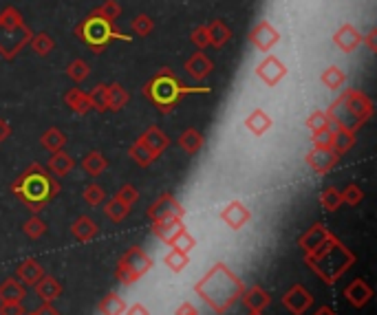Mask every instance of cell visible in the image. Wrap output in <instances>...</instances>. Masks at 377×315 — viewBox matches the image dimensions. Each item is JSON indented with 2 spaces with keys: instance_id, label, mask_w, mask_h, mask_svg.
<instances>
[{
  "instance_id": "cell-28",
  "label": "cell",
  "mask_w": 377,
  "mask_h": 315,
  "mask_svg": "<svg viewBox=\"0 0 377 315\" xmlns=\"http://www.w3.org/2000/svg\"><path fill=\"white\" fill-rule=\"evenodd\" d=\"M24 296H27L24 285L16 278H7L5 282H0V302H22Z\"/></svg>"
},
{
  "instance_id": "cell-18",
  "label": "cell",
  "mask_w": 377,
  "mask_h": 315,
  "mask_svg": "<svg viewBox=\"0 0 377 315\" xmlns=\"http://www.w3.org/2000/svg\"><path fill=\"white\" fill-rule=\"evenodd\" d=\"M44 276V269H42V264L38 260H33V258H24L20 264H18V269H16V280L22 282L24 287L27 285H35L40 280V278Z\"/></svg>"
},
{
  "instance_id": "cell-32",
  "label": "cell",
  "mask_w": 377,
  "mask_h": 315,
  "mask_svg": "<svg viewBox=\"0 0 377 315\" xmlns=\"http://www.w3.org/2000/svg\"><path fill=\"white\" fill-rule=\"evenodd\" d=\"M106 97H108V111L113 113H119L121 108L128 104V93L117 82H113L111 87H106Z\"/></svg>"
},
{
  "instance_id": "cell-24",
  "label": "cell",
  "mask_w": 377,
  "mask_h": 315,
  "mask_svg": "<svg viewBox=\"0 0 377 315\" xmlns=\"http://www.w3.org/2000/svg\"><path fill=\"white\" fill-rule=\"evenodd\" d=\"M64 102H67V106L71 108V111L78 113V115H87L89 111H93V108H91V100H89V93H84L78 87L67 91Z\"/></svg>"
},
{
  "instance_id": "cell-4",
  "label": "cell",
  "mask_w": 377,
  "mask_h": 315,
  "mask_svg": "<svg viewBox=\"0 0 377 315\" xmlns=\"http://www.w3.org/2000/svg\"><path fill=\"white\" fill-rule=\"evenodd\" d=\"M305 260L326 285H333L351 269V264L356 262V256L349 251L347 245H342V242L331 234L320 247L305 253Z\"/></svg>"
},
{
  "instance_id": "cell-42",
  "label": "cell",
  "mask_w": 377,
  "mask_h": 315,
  "mask_svg": "<svg viewBox=\"0 0 377 315\" xmlns=\"http://www.w3.org/2000/svg\"><path fill=\"white\" fill-rule=\"evenodd\" d=\"M67 75L76 82V84H82L84 80H87L89 75H91V66L84 62V60H73V62L67 66Z\"/></svg>"
},
{
  "instance_id": "cell-35",
  "label": "cell",
  "mask_w": 377,
  "mask_h": 315,
  "mask_svg": "<svg viewBox=\"0 0 377 315\" xmlns=\"http://www.w3.org/2000/svg\"><path fill=\"white\" fill-rule=\"evenodd\" d=\"M128 154H130V159L135 161L137 165H141V168H148L157 156L152 154V150L148 148V145H146L141 139H137L135 143L130 145V150H128Z\"/></svg>"
},
{
  "instance_id": "cell-41",
  "label": "cell",
  "mask_w": 377,
  "mask_h": 315,
  "mask_svg": "<svg viewBox=\"0 0 377 315\" xmlns=\"http://www.w3.org/2000/svg\"><path fill=\"white\" fill-rule=\"evenodd\" d=\"M29 44H31V48L38 55H49L53 51V46H55V42H53V38L49 35L46 31H40V33H33L31 35V40H29Z\"/></svg>"
},
{
  "instance_id": "cell-43",
  "label": "cell",
  "mask_w": 377,
  "mask_h": 315,
  "mask_svg": "<svg viewBox=\"0 0 377 315\" xmlns=\"http://www.w3.org/2000/svg\"><path fill=\"white\" fill-rule=\"evenodd\" d=\"M91 108L97 113H106L108 111V97H106V84H97V87L89 93Z\"/></svg>"
},
{
  "instance_id": "cell-9",
  "label": "cell",
  "mask_w": 377,
  "mask_h": 315,
  "mask_svg": "<svg viewBox=\"0 0 377 315\" xmlns=\"http://www.w3.org/2000/svg\"><path fill=\"white\" fill-rule=\"evenodd\" d=\"M186 210L173 194H161L150 208H148V218L152 223H159V221H184Z\"/></svg>"
},
{
  "instance_id": "cell-16",
  "label": "cell",
  "mask_w": 377,
  "mask_h": 315,
  "mask_svg": "<svg viewBox=\"0 0 377 315\" xmlns=\"http://www.w3.org/2000/svg\"><path fill=\"white\" fill-rule=\"evenodd\" d=\"M331 236V232L326 229L322 223H315V225H311L305 234L300 236V240H298V245H300V249L305 251V253H309V251H313L315 247H320L322 242Z\"/></svg>"
},
{
  "instance_id": "cell-8",
  "label": "cell",
  "mask_w": 377,
  "mask_h": 315,
  "mask_svg": "<svg viewBox=\"0 0 377 315\" xmlns=\"http://www.w3.org/2000/svg\"><path fill=\"white\" fill-rule=\"evenodd\" d=\"M337 100L344 104L349 117L353 119V124L358 128L362 124H367V121L371 119V115H373V102L362 91H358V89H347L342 95L337 97Z\"/></svg>"
},
{
  "instance_id": "cell-58",
  "label": "cell",
  "mask_w": 377,
  "mask_h": 315,
  "mask_svg": "<svg viewBox=\"0 0 377 315\" xmlns=\"http://www.w3.org/2000/svg\"><path fill=\"white\" fill-rule=\"evenodd\" d=\"M126 315H150V311L146 309L143 305H132V307H126L124 311Z\"/></svg>"
},
{
  "instance_id": "cell-11",
  "label": "cell",
  "mask_w": 377,
  "mask_h": 315,
  "mask_svg": "<svg viewBox=\"0 0 377 315\" xmlns=\"http://www.w3.org/2000/svg\"><path fill=\"white\" fill-rule=\"evenodd\" d=\"M285 75H287V66L276 55H267L256 66V78L263 84H267V87H276V84H281L285 80Z\"/></svg>"
},
{
  "instance_id": "cell-59",
  "label": "cell",
  "mask_w": 377,
  "mask_h": 315,
  "mask_svg": "<svg viewBox=\"0 0 377 315\" xmlns=\"http://www.w3.org/2000/svg\"><path fill=\"white\" fill-rule=\"evenodd\" d=\"M35 315H60L58 309L51 307V302H42V307L35 311Z\"/></svg>"
},
{
  "instance_id": "cell-61",
  "label": "cell",
  "mask_w": 377,
  "mask_h": 315,
  "mask_svg": "<svg viewBox=\"0 0 377 315\" xmlns=\"http://www.w3.org/2000/svg\"><path fill=\"white\" fill-rule=\"evenodd\" d=\"M249 315H263L261 311H249Z\"/></svg>"
},
{
  "instance_id": "cell-52",
  "label": "cell",
  "mask_w": 377,
  "mask_h": 315,
  "mask_svg": "<svg viewBox=\"0 0 377 315\" xmlns=\"http://www.w3.org/2000/svg\"><path fill=\"white\" fill-rule=\"evenodd\" d=\"M117 199L121 201V203H126L128 208H132L137 201H139V192H137V188L135 186H124L119 192H117Z\"/></svg>"
},
{
  "instance_id": "cell-13",
  "label": "cell",
  "mask_w": 377,
  "mask_h": 315,
  "mask_svg": "<svg viewBox=\"0 0 377 315\" xmlns=\"http://www.w3.org/2000/svg\"><path fill=\"white\" fill-rule=\"evenodd\" d=\"M221 221L229 229L238 232V229H243L252 221V212L245 208V203H243V201H229L223 208V212H221Z\"/></svg>"
},
{
  "instance_id": "cell-38",
  "label": "cell",
  "mask_w": 377,
  "mask_h": 315,
  "mask_svg": "<svg viewBox=\"0 0 377 315\" xmlns=\"http://www.w3.org/2000/svg\"><path fill=\"white\" fill-rule=\"evenodd\" d=\"M126 311V302L119 294H108L102 302H100V313L102 315H124Z\"/></svg>"
},
{
  "instance_id": "cell-60",
  "label": "cell",
  "mask_w": 377,
  "mask_h": 315,
  "mask_svg": "<svg viewBox=\"0 0 377 315\" xmlns=\"http://www.w3.org/2000/svg\"><path fill=\"white\" fill-rule=\"evenodd\" d=\"M315 315H335V311L331 307H320L318 311H315Z\"/></svg>"
},
{
  "instance_id": "cell-34",
  "label": "cell",
  "mask_w": 377,
  "mask_h": 315,
  "mask_svg": "<svg viewBox=\"0 0 377 315\" xmlns=\"http://www.w3.org/2000/svg\"><path fill=\"white\" fill-rule=\"evenodd\" d=\"M40 143H42V148H46L49 152H58V150H64V145H67V135L60 128H49L44 135L40 137Z\"/></svg>"
},
{
  "instance_id": "cell-54",
  "label": "cell",
  "mask_w": 377,
  "mask_h": 315,
  "mask_svg": "<svg viewBox=\"0 0 377 315\" xmlns=\"http://www.w3.org/2000/svg\"><path fill=\"white\" fill-rule=\"evenodd\" d=\"M0 315H24L22 302H0Z\"/></svg>"
},
{
  "instance_id": "cell-53",
  "label": "cell",
  "mask_w": 377,
  "mask_h": 315,
  "mask_svg": "<svg viewBox=\"0 0 377 315\" xmlns=\"http://www.w3.org/2000/svg\"><path fill=\"white\" fill-rule=\"evenodd\" d=\"M190 40H192V44H194V46L199 48V51H203V48L210 44V38H208V29H205V27H197V29L192 31Z\"/></svg>"
},
{
  "instance_id": "cell-33",
  "label": "cell",
  "mask_w": 377,
  "mask_h": 315,
  "mask_svg": "<svg viewBox=\"0 0 377 315\" xmlns=\"http://www.w3.org/2000/svg\"><path fill=\"white\" fill-rule=\"evenodd\" d=\"M356 145V132L353 130H347V128H340L333 132V152L337 156L347 154L351 148Z\"/></svg>"
},
{
  "instance_id": "cell-44",
  "label": "cell",
  "mask_w": 377,
  "mask_h": 315,
  "mask_svg": "<svg viewBox=\"0 0 377 315\" xmlns=\"http://www.w3.org/2000/svg\"><path fill=\"white\" fill-rule=\"evenodd\" d=\"M95 14L106 18V20H111V22H115L121 16V5L117 3V0H104V3L95 9Z\"/></svg>"
},
{
  "instance_id": "cell-3",
  "label": "cell",
  "mask_w": 377,
  "mask_h": 315,
  "mask_svg": "<svg viewBox=\"0 0 377 315\" xmlns=\"http://www.w3.org/2000/svg\"><path fill=\"white\" fill-rule=\"evenodd\" d=\"M199 93L208 95L210 89L208 87H186L170 66H164L157 71L152 80L146 82V87H143V97H148L164 115L173 113L175 106L184 100L186 95H199Z\"/></svg>"
},
{
  "instance_id": "cell-56",
  "label": "cell",
  "mask_w": 377,
  "mask_h": 315,
  "mask_svg": "<svg viewBox=\"0 0 377 315\" xmlns=\"http://www.w3.org/2000/svg\"><path fill=\"white\" fill-rule=\"evenodd\" d=\"M362 42H367L369 51H371V53H375V51H377V29H371L367 38H362Z\"/></svg>"
},
{
  "instance_id": "cell-49",
  "label": "cell",
  "mask_w": 377,
  "mask_h": 315,
  "mask_svg": "<svg viewBox=\"0 0 377 315\" xmlns=\"http://www.w3.org/2000/svg\"><path fill=\"white\" fill-rule=\"evenodd\" d=\"M106 199V192L100 188V186H89L87 190H84V201H87L91 208H97V205H102Z\"/></svg>"
},
{
  "instance_id": "cell-20",
  "label": "cell",
  "mask_w": 377,
  "mask_h": 315,
  "mask_svg": "<svg viewBox=\"0 0 377 315\" xmlns=\"http://www.w3.org/2000/svg\"><path fill=\"white\" fill-rule=\"evenodd\" d=\"M272 126H274V119L267 115L263 108H254V111L245 117V128L256 137H263L267 130H272Z\"/></svg>"
},
{
  "instance_id": "cell-23",
  "label": "cell",
  "mask_w": 377,
  "mask_h": 315,
  "mask_svg": "<svg viewBox=\"0 0 377 315\" xmlns=\"http://www.w3.org/2000/svg\"><path fill=\"white\" fill-rule=\"evenodd\" d=\"M33 287H35V294H38V298L42 302H53V300L60 298V294H62V285H60L55 278L46 276V273Z\"/></svg>"
},
{
  "instance_id": "cell-50",
  "label": "cell",
  "mask_w": 377,
  "mask_h": 315,
  "mask_svg": "<svg viewBox=\"0 0 377 315\" xmlns=\"http://www.w3.org/2000/svg\"><path fill=\"white\" fill-rule=\"evenodd\" d=\"M194 245H197V240H194V236L188 232V229H184L177 238H175V242H173V247L175 249H181V251H186V253H190L192 249H194Z\"/></svg>"
},
{
  "instance_id": "cell-19",
  "label": "cell",
  "mask_w": 377,
  "mask_h": 315,
  "mask_svg": "<svg viewBox=\"0 0 377 315\" xmlns=\"http://www.w3.org/2000/svg\"><path fill=\"white\" fill-rule=\"evenodd\" d=\"M186 225L184 221H159V223H152V234L159 238L161 242H166L168 247H173L175 238L184 232Z\"/></svg>"
},
{
  "instance_id": "cell-45",
  "label": "cell",
  "mask_w": 377,
  "mask_h": 315,
  "mask_svg": "<svg viewBox=\"0 0 377 315\" xmlns=\"http://www.w3.org/2000/svg\"><path fill=\"white\" fill-rule=\"evenodd\" d=\"M311 143H313V148L331 150L333 152V132L329 128L318 130V132H311Z\"/></svg>"
},
{
  "instance_id": "cell-47",
  "label": "cell",
  "mask_w": 377,
  "mask_h": 315,
  "mask_svg": "<svg viewBox=\"0 0 377 315\" xmlns=\"http://www.w3.org/2000/svg\"><path fill=\"white\" fill-rule=\"evenodd\" d=\"M132 31H135V35H141V38H148V35L155 31V20L146 14H139L135 20H132Z\"/></svg>"
},
{
  "instance_id": "cell-6",
  "label": "cell",
  "mask_w": 377,
  "mask_h": 315,
  "mask_svg": "<svg viewBox=\"0 0 377 315\" xmlns=\"http://www.w3.org/2000/svg\"><path fill=\"white\" fill-rule=\"evenodd\" d=\"M76 35L87 44L91 51L102 53L104 48L111 44L113 40H121V42H130V35H124L121 31L115 29V24L111 20H106L102 16H97L95 11L84 18L78 27H76Z\"/></svg>"
},
{
  "instance_id": "cell-17",
  "label": "cell",
  "mask_w": 377,
  "mask_h": 315,
  "mask_svg": "<svg viewBox=\"0 0 377 315\" xmlns=\"http://www.w3.org/2000/svg\"><path fill=\"white\" fill-rule=\"evenodd\" d=\"M186 71H188V75L192 80H205L212 73V60L205 55L203 51H197V53H192L188 57V62H186Z\"/></svg>"
},
{
  "instance_id": "cell-30",
  "label": "cell",
  "mask_w": 377,
  "mask_h": 315,
  "mask_svg": "<svg viewBox=\"0 0 377 315\" xmlns=\"http://www.w3.org/2000/svg\"><path fill=\"white\" fill-rule=\"evenodd\" d=\"M46 170L51 172L53 177H67L71 170H73V159L71 154H67L64 150H58L51 154V159H49V165Z\"/></svg>"
},
{
  "instance_id": "cell-5",
  "label": "cell",
  "mask_w": 377,
  "mask_h": 315,
  "mask_svg": "<svg viewBox=\"0 0 377 315\" xmlns=\"http://www.w3.org/2000/svg\"><path fill=\"white\" fill-rule=\"evenodd\" d=\"M33 31L24 24L16 7H7L0 14V55L14 60L24 46L29 44Z\"/></svg>"
},
{
  "instance_id": "cell-29",
  "label": "cell",
  "mask_w": 377,
  "mask_h": 315,
  "mask_svg": "<svg viewBox=\"0 0 377 315\" xmlns=\"http://www.w3.org/2000/svg\"><path fill=\"white\" fill-rule=\"evenodd\" d=\"M208 38H210V44L221 48L229 42V38H232V31H229V27L223 22V20H212L208 27Z\"/></svg>"
},
{
  "instance_id": "cell-55",
  "label": "cell",
  "mask_w": 377,
  "mask_h": 315,
  "mask_svg": "<svg viewBox=\"0 0 377 315\" xmlns=\"http://www.w3.org/2000/svg\"><path fill=\"white\" fill-rule=\"evenodd\" d=\"M175 315H201V313L197 311V307L190 305V302H184V305L177 307V313Z\"/></svg>"
},
{
  "instance_id": "cell-25",
  "label": "cell",
  "mask_w": 377,
  "mask_h": 315,
  "mask_svg": "<svg viewBox=\"0 0 377 315\" xmlns=\"http://www.w3.org/2000/svg\"><path fill=\"white\" fill-rule=\"evenodd\" d=\"M139 139H141L146 145H148V148L152 150V154H155V156H159V154L168 148V143H170V139H168L166 132H164V130H159L157 126H150V128L146 130Z\"/></svg>"
},
{
  "instance_id": "cell-40",
  "label": "cell",
  "mask_w": 377,
  "mask_h": 315,
  "mask_svg": "<svg viewBox=\"0 0 377 315\" xmlns=\"http://www.w3.org/2000/svg\"><path fill=\"white\" fill-rule=\"evenodd\" d=\"M320 205L326 212H337L342 208V192L337 188H324L320 192Z\"/></svg>"
},
{
  "instance_id": "cell-7",
  "label": "cell",
  "mask_w": 377,
  "mask_h": 315,
  "mask_svg": "<svg viewBox=\"0 0 377 315\" xmlns=\"http://www.w3.org/2000/svg\"><path fill=\"white\" fill-rule=\"evenodd\" d=\"M152 269V258L146 253L141 247H130L124 256L119 258L117 262V280L124 285V287H130L135 285L139 278H143Z\"/></svg>"
},
{
  "instance_id": "cell-31",
  "label": "cell",
  "mask_w": 377,
  "mask_h": 315,
  "mask_svg": "<svg viewBox=\"0 0 377 315\" xmlns=\"http://www.w3.org/2000/svg\"><path fill=\"white\" fill-rule=\"evenodd\" d=\"M320 82H322L329 91H340V89H342L344 84H347V73H344L342 69H340V66L331 64V66H326V69L322 71Z\"/></svg>"
},
{
  "instance_id": "cell-51",
  "label": "cell",
  "mask_w": 377,
  "mask_h": 315,
  "mask_svg": "<svg viewBox=\"0 0 377 315\" xmlns=\"http://www.w3.org/2000/svg\"><path fill=\"white\" fill-rule=\"evenodd\" d=\"M307 128L311 132H318V130H324L326 128V113L324 111H313L309 117H307Z\"/></svg>"
},
{
  "instance_id": "cell-22",
  "label": "cell",
  "mask_w": 377,
  "mask_h": 315,
  "mask_svg": "<svg viewBox=\"0 0 377 315\" xmlns=\"http://www.w3.org/2000/svg\"><path fill=\"white\" fill-rule=\"evenodd\" d=\"M344 298L351 302V305H353V307H364V305H367V302L373 298V289L367 285V282H364V280H353V282H351L347 289H344Z\"/></svg>"
},
{
  "instance_id": "cell-2",
  "label": "cell",
  "mask_w": 377,
  "mask_h": 315,
  "mask_svg": "<svg viewBox=\"0 0 377 315\" xmlns=\"http://www.w3.org/2000/svg\"><path fill=\"white\" fill-rule=\"evenodd\" d=\"M11 192H14L16 199L27 205L33 214H38L60 194V183L46 168L31 163L14 183H11Z\"/></svg>"
},
{
  "instance_id": "cell-15",
  "label": "cell",
  "mask_w": 377,
  "mask_h": 315,
  "mask_svg": "<svg viewBox=\"0 0 377 315\" xmlns=\"http://www.w3.org/2000/svg\"><path fill=\"white\" fill-rule=\"evenodd\" d=\"M362 38L364 35L353 27L351 22H347V24H342L335 33H333V44L340 48L342 53H353L356 48L362 44Z\"/></svg>"
},
{
  "instance_id": "cell-39",
  "label": "cell",
  "mask_w": 377,
  "mask_h": 315,
  "mask_svg": "<svg viewBox=\"0 0 377 315\" xmlns=\"http://www.w3.org/2000/svg\"><path fill=\"white\" fill-rule=\"evenodd\" d=\"M128 212H130V208L126 203H121L117 197L106 201V205H104V214H106L108 221H113V223H121L128 216Z\"/></svg>"
},
{
  "instance_id": "cell-62",
  "label": "cell",
  "mask_w": 377,
  "mask_h": 315,
  "mask_svg": "<svg viewBox=\"0 0 377 315\" xmlns=\"http://www.w3.org/2000/svg\"><path fill=\"white\" fill-rule=\"evenodd\" d=\"M24 315H35V313H24Z\"/></svg>"
},
{
  "instance_id": "cell-14",
  "label": "cell",
  "mask_w": 377,
  "mask_h": 315,
  "mask_svg": "<svg viewBox=\"0 0 377 315\" xmlns=\"http://www.w3.org/2000/svg\"><path fill=\"white\" fill-rule=\"evenodd\" d=\"M307 165L313 170L315 174H329L331 170L337 165L340 156L331 150H320V148H311L305 156Z\"/></svg>"
},
{
  "instance_id": "cell-46",
  "label": "cell",
  "mask_w": 377,
  "mask_h": 315,
  "mask_svg": "<svg viewBox=\"0 0 377 315\" xmlns=\"http://www.w3.org/2000/svg\"><path fill=\"white\" fill-rule=\"evenodd\" d=\"M22 229H24V234H27L29 238L35 240V238H40V236L46 232V223L42 221V218H40L38 214H33V216L29 218V221L22 225Z\"/></svg>"
},
{
  "instance_id": "cell-12",
  "label": "cell",
  "mask_w": 377,
  "mask_h": 315,
  "mask_svg": "<svg viewBox=\"0 0 377 315\" xmlns=\"http://www.w3.org/2000/svg\"><path fill=\"white\" fill-rule=\"evenodd\" d=\"M283 305H285V309L289 313L305 315L307 309H311V305H313V296L302 285H296V287H291L287 294L283 296Z\"/></svg>"
},
{
  "instance_id": "cell-37",
  "label": "cell",
  "mask_w": 377,
  "mask_h": 315,
  "mask_svg": "<svg viewBox=\"0 0 377 315\" xmlns=\"http://www.w3.org/2000/svg\"><path fill=\"white\" fill-rule=\"evenodd\" d=\"M164 264L168 267L170 271H175V273H181L186 269V267L190 264V256L186 251H181V249H170L166 256H164Z\"/></svg>"
},
{
  "instance_id": "cell-1",
  "label": "cell",
  "mask_w": 377,
  "mask_h": 315,
  "mask_svg": "<svg viewBox=\"0 0 377 315\" xmlns=\"http://www.w3.org/2000/svg\"><path fill=\"white\" fill-rule=\"evenodd\" d=\"M243 291H245V282L225 262L212 264V269L194 285V294L201 296L205 305L218 315L227 313L229 307L240 300Z\"/></svg>"
},
{
  "instance_id": "cell-26",
  "label": "cell",
  "mask_w": 377,
  "mask_h": 315,
  "mask_svg": "<svg viewBox=\"0 0 377 315\" xmlns=\"http://www.w3.org/2000/svg\"><path fill=\"white\" fill-rule=\"evenodd\" d=\"M71 232H73V236H76L80 242H91L97 236V232H100V227H97V223L91 221L89 216H80L78 221L73 223Z\"/></svg>"
},
{
  "instance_id": "cell-27",
  "label": "cell",
  "mask_w": 377,
  "mask_h": 315,
  "mask_svg": "<svg viewBox=\"0 0 377 315\" xmlns=\"http://www.w3.org/2000/svg\"><path fill=\"white\" fill-rule=\"evenodd\" d=\"M205 145V137L197 128H188L186 132H181L179 137V148L184 150L186 154H197Z\"/></svg>"
},
{
  "instance_id": "cell-36",
  "label": "cell",
  "mask_w": 377,
  "mask_h": 315,
  "mask_svg": "<svg viewBox=\"0 0 377 315\" xmlns=\"http://www.w3.org/2000/svg\"><path fill=\"white\" fill-rule=\"evenodd\" d=\"M108 161L104 159V154L102 152H89L87 156H84V161H82V168H84V172H87L89 177H100L104 170H106Z\"/></svg>"
},
{
  "instance_id": "cell-57",
  "label": "cell",
  "mask_w": 377,
  "mask_h": 315,
  "mask_svg": "<svg viewBox=\"0 0 377 315\" xmlns=\"http://www.w3.org/2000/svg\"><path fill=\"white\" fill-rule=\"evenodd\" d=\"M11 137V126L7 119H0V143Z\"/></svg>"
},
{
  "instance_id": "cell-10",
  "label": "cell",
  "mask_w": 377,
  "mask_h": 315,
  "mask_svg": "<svg viewBox=\"0 0 377 315\" xmlns=\"http://www.w3.org/2000/svg\"><path fill=\"white\" fill-rule=\"evenodd\" d=\"M278 42H281V33H278V29L270 20H261L249 33V44L256 46L263 53L272 51V46H276Z\"/></svg>"
},
{
  "instance_id": "cell-48",
  "label": "cell",
  "mask_w": 377,
  "mask_h": 315,
  "mask_svg": "<svg viewBox=\"0 0 377 315\" xmlns=\"http://www.w3.org/2000/svg\"><path fill=\"white\" fill-rule=\"evenodd\" d=\"M364 201V192H362V188L360 186H356V183H351V186H347L344 190H342V203H347V205H360Z\"/></svg>"
},
{
  "instance_id": "cell-21",
  "label": "cell",
  "mask_w": 377,
  "mask_h": 315,
  "mask_svg": "<svg viewBox=\"0 0 377 315\" xmlns=\"http://www.w3.org/2000/svg\"><path fill=\"white\" fill-rule=\"evenodd\" d=\"M240 300L245 302V307L249 309V311H265L267 307H270V302H272V298H270V294L263 289V287H249V289H245L243 291V296H240Z\"/></svg>"
}]
</instances>
